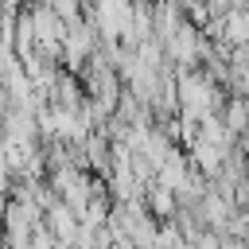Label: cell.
I'll return each mask as SVG.
<instances>
[{
	"label": "cell",
	"instance_id": "6da1fadb",
	"mask_svg": "<svg viewBox=\"0 0 249 249\" xmlns=\"http://www.w3.org/2000/svg\"><path fill=\"white\" fill-rule=\"evenodd\" d=\"M144 206H148L156 218H167V214H175V195H171L163 183H152L148 195H144Z\"/></svg>",
	"mask_w": 249,
	"mask_h": 249
}]
</instances>
